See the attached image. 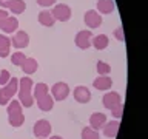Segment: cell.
Instances as JSON below:
<instances>
[{
  "mask_svg": "<svg viewBox=\"0 0 148 139\" xmlns=\"http://www.w3.org/2000/svg\"><path fill=\"white\" fill-rule=\"evenodd\" d=\"M32 87H34V82L29 76H25L22 79H18V100H20L22 107L25 108H29L34 104V97H32Z\"/></svg>",
  "mask_w": 148,
  "mask_h": 139,
  "instance_id": "cell-1",
  "label": "cell"
},
{
  "mask_svg": "<svg viewBox=\"0 0 148 139\" xmlns=\"http://www.w3.org/2000/svg\"><path fill=\"white\" fill-rule=\"evenodd\" d=\"M18 91V79L11 77L6 85L0 88V105H8L9 100H12V96Z\"/></svg>",
  "mask_w": 148,
  "mask_h": 139,
  "instance_id": "cell-2",
  "label": "cell"
},
{
  "mask_svg": "<svg viewBox=\"0 0 148 139\" xmlns=\"http://www.w3.org/2000/svg\"><path fill=\"white\" fill-rule=\"evenodd\" d=\"M69 94V87L66 82H56L53 87H51V96H53L54 100H65Z\"/></svg>",
  "mask_w": 148,
  "mask_h": 139,
  "instance_id": "cell-3",
  "label": "cell"
},
{
  "mask_svg": "<svg viewBox=\"0 0 148 139\" xmlns=\"http://www.w3.org/2000/svg\"><path fill=\"white\" fill-rule=\"evenodd\" d=\"M32 131H34V134L39 139H45V138H48L49 133H51V124L46 119H39L34 124V127H32Z\"/></svg>",
  "mask_w": 148,
  "mask_h": 139,
  "instance_id": "cell-4",
  "label": "cell"
},
{
  "mask_svg": "<svg viewBox=\"0 0 148 139\" xmlns=\"http://www.w3.org/2000/svg\"><path fill=\"white\" fill-rule=\"evenodd\" d=\"M51 12H53L56 20H60V22H66V20H69V17H71V8L65 3H57Z\"/></svg>",
  "mask_w": 148,
  "mask_h": 139,
  "instance_id": "cell-5",
  "label": "cell"
},
{
  "mask_svg": "<svg viewBox=\"0 0 148 139\" xmlns=\"http://www.w3.org/2000/svg\"><path fill=\"white\" fill-rule=\"evenodd\" d=\"M83 22L86 23L88 28L96 30V28H99L102 25V16L96 11V9H90V11H86L85 16H83Z\"/></svg>",
  "mask_w": 148,
  "mask_h": 139,
  "instance_id": "cell-6",
  "label": "cell"
},
{
  "mask_svg": "<svg viewBox=\"0 0 148 139\" xmlns=\"http://www.w3.org/2000/svg\"><path fill=\"white\" fill-rule=\"evenodd\" d=\"M102 104H103L105 108L113 110L116 105L122 104V97H120V94L117 91H108L106 94H103V97H102Z\"/></svg>",
  "mask_w": 148,
  "mask_h": 139,
  "instance_id": "cell-7",
  "label": "cell"
},
{
  "mask_svg": "<svg viewBox=\"0 0 148 139\" xmlns=\"http://www.w3.org/2000/svg\"><path fill=\"white\" fill-rule=\"evenodd\" d=\"M91 39H92V32L88 30L79 31L76 34V45L80 50H88L91 46Z\"/></svg>",
  "mask_w": 148,
  "mask_h": 139,
  "instance_id": "cell-8",
  "label": "cell"
},
{
  "mask_svg": "<svg viewBox=\"0 0 148 139\" xmlns=\"http://www.w3.org/2000/svg\"><path fill=\"white\" fill-rule=\"evenodd\" d=\"M11 45L17 50H22V48H26L29 45V36L28 32L25 31H16V34L12 36L11 39Z\"/></svg>",
  "mask_w": 148,
  "mask_h": 139,
  "instance_id": "cell-9",
  "label": "cell"
},
{
  "mask_svg": "<svg viewBox=\"0 0 148 139\" xmlns=\"http://www.w3.org/2000/svg\"><path fill=\"white\" fill-rule=\"evenodd\" d=\"M74 99H76L79 104H88L91 100V91L88 90L86 87L83 85H79L74 88V93H73Z\"/></svg>",
  "mask_w": 148,
  "mask_h": 139,
  "instance_id": "cell-10",
  "label": "cell"
},
{
  "mask_svg": "<svg viewBox=\"0 0 148 139\" xmlns=\"http://www.w3.org/2000/svg\"><path fill=\"white\" fill-rule=\"evenodd\" d=\"M106 124V116L103 113H99V111H96V113H92L90 116V127L94 128V130H102L103 128V125Z\"/></svg>",
  "mask_w": 148,
  "mask_h": 139,
  "instance_id": "cell-11",
  "label": "cell"
},
{
  "mask_svg": "<svg viewBox=\"0 0 148 139\" xmlns=\"http://www.w3.org/2000/svg\"><path fill=\"white\" fill-rule=\"evenodd\" d=\"M96 8L99 14H111L116 9V3L114 0H97Z\"/></svg>",
  "mask_w": 148,
  "mask_h": 139,
  "instance_id": "cell-12",
  "label": "cell"
},
{
  "mask_svg": "<svg viewBox=\"0 0 148 139\" xmlns=\"http://www.w3.org/2000/svg\"><path fill=\"white\" fill-rule=\"evenodd\" d=\"M111 85H113V81H111V77H108V76H97L94 79V82H92V87L99 91L110 90Z\"/></svg>",
  "mask_w": 148,
  "mask_h": 139,
  "instance_id": "cell-13",
  "label": "cell"
},
{
  "mask_svg": "<svg viewBox=\"0 0 148 139\" xmlns=\"http://www.w3.org/2000/svg\"><path fill=\"white\" fill-rule=\"evenodd\" d=\"M119 127H120V122L119 120H110V122H106L103 125V134L106 138H111L114 139L116 136H117V131H119Z\"/></svg>",
  "mask_w": 148,
  "mask_h": 139,
  "instance_id": "cell-14",
  "label": "cell"
},
{
  "mask_svg": "<svg viewBox=\"0 0 148 139\" xmlns=\"http://www.w3.org/2000/svg\"><path fill=\"white\" fill-rule=\"evenodd\" d=\"M91 45L94 46L96 50L102 51V50H105L106 46L110 45V39H108V36H106V34H99V36H94V37L91 39Z\"/></svg>",
  "mask_w": 148,
  "mask_h": 139,
  "instance_id": "cell-15",
  "label": "cell"
},
{
  "mask_svg": "<svg viewBox=\"0 0 148 139\" xmlns=\"http://www.w3.org/2000/svg\"><path fill=\"white\" fill-rule=\"evenodd\" d=\"M17 28H18V20L16 17H12V16H9L6 20L0 25V30H2L3 32H8V34L9 32H16Z\"/></svg>",
  "mask_w": 148,
  "mask_h": 139,
  "instance_id": "cell-16",
  "label": "cell"
},
{
  "mask_svg": "<svg viewBox=\"0 0 148 139\" xmlns=\"http://www.w3.org/2000/svg\"><path fill=\"white\" fill-rule=\"evenodd\" d=\"M48 93H49V88L43 82H39V83H36V85L32 87V97H34V100L42 99V97L46 96Z\"/></svg>",
  "mask_w": 148,
  "mask_h": 139,
  "instance_id": "cell-17",
  "label": "cell"
},
{
  "mask_svg": "<svg viewBox=\"0 0 148 139\" xmlns=\"http://www.w3.org/2000/svg\"><path fill=\"white\" fill-rule=\"evenodd\" d=\"M39 23L40 25H43V26H53L54 23H56V19L53 16V12L48 11V9H43V11H40L39 12Z\"/></svg>",
  "mask_w": 148,
  "mask_h": 139,
  "instance_id": "cell-18",
  "label": "cell"
},
{
  "mask_svg": "<svg viewBox=\"0 0 148 139\" xmlns=\"http://www.w3.org/2000/svg\"><path fill=\"white\" fill-rule=\"evenodd\" d=\"M20 68H22V71L25 73V74H32V73H36V71H37V68H39V63H37V60H36V59L26 57V59H25V62L20 65Z\"/></svg>",
  "mask_w": 148,
  "mask_h": 139,
  "instance_id": "cell-19",
  "label": "cell"
},
{
  "mask_svg": "<svg viewBox=\"0 0 148 139\" xmlns=\"http://www.w3.org/2000/svg\"><path fill=\"white\" fill-rule=\"evenodd\" d=\"M11 50V39L6 34H0V59L8 57Z\"/></svg>",
  "mask_w": 148,
  "mask_h": 139,
  "instance_id": "cell-20",
  "label": "cell"
},
{
  "mask_svg": "<svg viewBox=\"0 0 148 139\" xmlns=\"http://www.w3.org/2000/svg\"><path fill=\"white\" fill-rule=\"evenodd\" d=\"M36 102H37V105H39V108L42 111H51L53 107H54V99H53V96H51L49 93L46 96H43L42 99L36 100Z\"/></svg>",
  "mask_w": 148,
  "mask_h": 139,
  "instance_id": "cell-21",
  "label": "cell"
},
{
  "mask_svg": "<svg viewBox=\"0 0 148 139\" xmlns=\"http://www.w3.org/2000/svg\"><path fill=\"white\" fill-rule=\"evenodd\" d=\"M8 9L12 14H22L26 9V5H25L23 0H12V2L8 5Z\"/></svg>",
  "mask_w": 148,
  "mask_h": 139,
  "instance_id": "cell-22",
  "label": "cell"
},
{
  "mask_svg": "<svg viewBox=\"0 0 148 139\" xmlns=\"http://www.w3.org/2000/svg\"><path fill=\"white\" fill-rule=\"evenodd\" d=\"M8 122L12 127H22L23 122H25V116L23 113H17V114H8Z\"/></svg>",
  "mask_w": 148,
  "mask_h": 139,
  "instance_id": "cell-23",
  "label": "cell"
},
{
  "mask_svg": "<svg viewBox=\"0 0 148 139\" xmlns=\"http://www.w3.org/2000/svg\"><path fill=\"white\" fill-rule=\"evenodd\" d=\"M8 114H17V113H23V107L20 104V100H9V104L6 107Z\"/></svg>",
  "mask_w": 148,
  "mask_h": 139,
  "instance_id": "cell-24",
  "label": "cell"
},
{
  "mask_svg": "<svg viewBox=\"0 0 148 139\" xmlns=\"http://www.w3.org/2000/svg\"><path fill=\"white\" fill-rule=\"evenodd\" d=\"M80 138L82 139H100L99 136V131L94 128H91V127H85L82 130V133H80Z\"/></svg>",
  "mask_w": 148,
  "mask_h": 139,
  "instance_id": "cell-25",
  "label": "cell"
},
{
  "mask_svg": "<svg viewBox=\"0 0 148 139\" xmlns=\"http://www.w3.org/2000/svg\"><path fill=\"white\" fill-rule=\"evenodd\" d=\"M96 68H97L99 76H108V74L111 73V67L106 62H102V60H99V62L96 63Z\"/></svg>",
  "mask_w": 148,
  "mask_h": 139,
  "instance_id": "cell-26",
  "label": "cell"
},
{
  "mask_svg": "<svg viewBox=\"0 0 148 139\" xmlns=\"http://www.w3.org/2000/svg\"><path fill=\"white\" fill-rule=\"evenodd\" d=\"M25 59H26V56L22 53V51H17V53H14L11 56V62L12 65H16V67H20V65L25 62Z\"/></svg>",
  "mask_w": 148,
  "mask_h": 139,
  "instance_id": "cell-27",
  "label": "cell"
},
{
  "mask_svg": "<svg viewBox=\"0 0 148 139\" xmlns=\"http://www.w3.org/2000/svg\"><path fill=\"white\" fill-rule=\"evenodd\" d=\"M9 79H11V74H9L8 70H2V73H0V85H6L9 82Z\"/></svg>",
  "mask_w": 148,
  "mask_h": 139,
  "instance_id": "cell-28",
  "label": "cell"
},
{
  "mask_svg": "<svg viewBox=\"0 0 148 139\" xmlns=\"http://www.w3.org/2000/svg\"><path fill=\"white\" fill-rule=\"evenodd\" d=\"M111 113H113V116L116 119H119L120 116H122V113H123V104H119V105H116L113 110H111Z\"/></svg>",
  "mask_w": 148,
  "mask_h": 139,
  "instance_id": "cell-29",
  "label": "cell"
},
{
  "mask_svg": "<svg viewBox=\"0 0 148 139\" xmlns=\"http://www.w3.org/2000/svg\"><path fill=\"white\" fill-rule=\"evenodd\" d=\"M114 37L120 42H125V32H123V28L122 26H117L114 30Z\"/></svg>",
  "mask_w": 148,
  "mask_h": 139,
  "instance_id": "cell-30",
  "label": "cell"
},
{
  "mask_svg": "<svg viewBox=\"0 0 148 139\" xmlns=\"http://www.w3.org/2000/svg\"><path fill=\"white\" fill-rule=\"evenodd\" d=\"M56 2H57V0H37V5H40V6H43V8H48V6L56 5Z\"/></svg>",
  "mask_w": 148,
  "mask_h": 139,
  "instance_id": "cell-31",
  "label": "cell"
},
{
  "mask_svg": "<svg viewBox=\"0 0 148 139\" xmlns=\"http://www.w3.org/2000/svg\"><path fill=\"white\" fill-rule=\"evenodd\" d=\"M8 17H9V14H8L6 9H0V25H2V23L6 20Z\"/></svg>",
  "mask_w": 148,
  "mask_h": 139,
  "instance_id": "cell-32",
  "label": "cell"
},
{
  "mask_svg": "<svg viewBox=\"0 0 148 139\" xmlns=\"http://www.w3.org/2000/svg\"><path fill=\"white\" fill-rule=\"evenodd\" d=\"M11 2L12 0H0V8H8V5Z\"/></svg>",
  "mask_w": 148,
  "mask_h": 139,
  "instance_id": "cell-33",
  "label": "cell"
},
{
  "mask_svg": "<svg viewBox=\"0 0 148 139\" xmlns=\"http://www.w3.org/2000/svg\"><path fill=\"white\" fill-rule=\"evenodd\" d=\"M49 139H63L62 136H57V134H54V136H51Z\"/></svg>",
  "mask_w": 148,
  "mask_h": 139,
  "instance_id": "cell-34",
  "label": "cell"
}]
</instances>
